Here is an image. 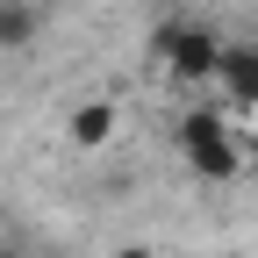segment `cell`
Returning a JSON list of instances; mask_svg holds the SVG:
<instances>
[{
    "label": "cell",
    "mask_w": 258,
    "mask_h": 258,
    "mask_svg": "<svg viewBox=\"0 0 258 258\" xmlns=\"http://www.w3.org/2000/svg\"><path fill=\"white\" fill-rule=\"evenodd\" d=\"M115 129H122V108L115 101H79L72 115H64V144H72V151H108Z\"/></svg>",
    "instance_id": "cell-4"
},
{
    "label": "cell",
    "mask_w": 258,
    "mask_h": 258,
    "mask_svg": "<svg viewBox=\"0 0 258 258\" xmlns=\"http://www.w3.org/2000/svg\"><path fill=\"white\" fill-rule=\"evenodd\" d=\"M0 258H22V244H15V237H8V230H0Z\"/></svg>",
    "instance_id": "cell-7"
},
{
    "label": "cell",
    "mask_w": 258,
    "mask_h": 258,
    "mask_svg": "<svg viewBox=\"0 0 258 258\" xmlns=\"http://www.w3.org/2000/svg\"><path fill=\"white\" fill-rule=\"evenodd\" d=\"M115 258H158V244H115Z\"/></svg>",
    "instance_id": "cell-6"
},
{
    "label": "cell",
    "mask_w": 258,
    "mask_h": 258,
    "mask_svg": "<svg viewBox=\"0 0 258 258\" xmlns=\"http://www.w3.org/2000/svg\"><path fill=\"white\" fill-rule=\"evenodd\" d=\"M179 158H186V172L208 179V186H230L244 172V144H237V129H230L222 108H186L179 115Z\"/></svg>",
    "instance_id": "cell-2"
},
{
    "label": "cell",
    "mask_w": 258,
    "mask_h": 258,
    "mask_svg": "<svg viewBox=\"0 0 258 258\" xmlns=\"http://www.w3.org/2000/svg\"><path fill=\"white\" fill-rule=\"evenodd\" d=\"M222 101H230L237 115H258V43H222Z\"/></svg>",
    "instance_id": "cell-3"
},
{
    "label": "cell",
    "mask_w": 258,
    "mask_h": 258,
    "mask_svg": "<svg viewBox=\"0 0 258 258\" xmlns=\"http://www.w3.org/2000/svg\"><path fill=\"white\" fill-rule=\"evenodd\" d=\"M43 36V0H0V50H29Z\"/></svg>",
    "instance_id": "cell-5"
},
{
    "label": "cell",
    "mask_w": 258,
    "mask_h": 258,
    "mask_svg": "<svg viewBox=\"0 0 258 258\" xmlns=\"http://www.w3.org/2000/svg\"><path fill=\"white\" fill-rule=\"evenodd\" d=\"M151 72L158 79H172V86H215V72H222V36L208 22H165L151 36Z\"/></svg>",
    "instance_id": "cell-1"
}]
</instances>
